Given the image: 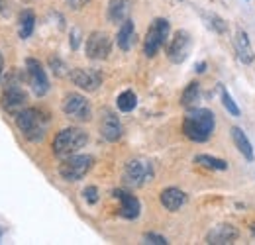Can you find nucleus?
<instances>
[{"instance_id":"obj_16","label":"nucleus","mask_w":255,"mask_h":245,"mask_svg":"<svg viewBox=\"0 0 255 245\" xmlns=\"http://www.w3.org/2000/svg\"><path fill=\"white\" fill-rule=\"evenodd\" d=\"M159 200H161V204H163V208H167L169 212H177L179 208L185 206L187 194H185L181 188H177V186H169V188H165V190L161 192Z\"/></svg>"},{"instance_id":"obj_6","label":"nucleus","mask_w":255,"mask_h":245,"mask_svg":"<svg viewBox=\"0 0 255 245\" xmlns=\"http://www.w3.org/2000/svg\"><path fill=\"white\" fill-rule=\"evenodd\" d=\"M169 20L165 18H155L147 30V35H145V41H143V53L147 57H155L157 51L167 43V37H169Z\"/></svg>"},{"instance_id":"obj_18","label":"nucleus","mask_w":255,"mask_h":245,"mask_svg":"<svg viewBox=\"0 0 255 245\" xmlns=\"http://www.w3.org/2000/svg\"><path fill=\"white\" fill-rule=\"evenodd\" d=\"M236 51H238V57H240L242 63H246V65L254 63L255 59L254 47H252L250 35L244 30H238V33H236Z\"/></svg>"},{"instance_id":"obj_17","label":"nucleus","mask_w":255,"mask_h":245,"mask_svg":"<svg viewBox=\"0 0 255 245\" xmlns=\"http://www.w3.org/2000/svg\"><path fill=\"white\" fill-rule=\"evenodd\" d=\"M129 10H131V0H110L106 14L112 24H122L124 20H128Z\"/></svg>"},{"instance_id":"obj_22","label":"nucleus","mask_w":255,"mask_h":245,"mask_svg":"<svg viewBox=\"0 0 255 245\" xmlns=\"http://www.w3.org/2000/svg\"><path fill=\"white\" fill-rule=\"evenodd\" d=\"M33 28H35V14L32 10H24L20 14V37L28 39L33 33Z\"/></svg>"},{"instance_id":"obj_21","label":"nucleus","mask_w":255,"mask_h":245,"mask_svg":"<svg viewBox=\"0 0 255 245\" xmlns=\"http://www.w3.org/2000/svg\"><path fill=\"white\" fill-rule=\"evenodd\" d=\"M198 102H200V85L196 81H192V83L187 85V89L183 91L181 106L187 108V110H194V108H198Z\"/></svg>"},{"instance_id":"obj_34","label":"nucleus","mask_w":255,"mask_h":245,"mask_svg":"<svg viewBox=\"0 0 255 245\" xmlns=\"http://www.w3.org/2000/svg\"><path fill=\"white\" fill-rule=\"evenodd\" d=\"M2 69H4V59H2V53H0V75H2Z\"/></svg>"},{"instance_id":"obj_5","label":"nucleus","mask_w":255,"mask_h":245,"mask_svg":"<svg viewBox=\"0 0 255 245\" xmlns=\"http://www.w3.org/2000/svg\"><path fill=\"white\" fill-rule=\"evenodd\" d=\"M93 163H95V159L91 155H69L59 165V175L65 181H71V183L81 181L93 169Z\"/></svg>"},{"instance_id":"obj_27","label":"nucleus","mask_w":255,"mask_h":245,"mask_svg":"<svg viewBox=\"0 0 255 245\" xmlns=\"http://www.w3.org/2000/svg\"><path fill=\"white\" fill-rule=\"evenodd\" d=\"M47 63H49V69L53 71V75H55V77H67V75H69L67 65H65L59 57H55V55H53V57H49V61Z\"/></svg>"},{"instance_id":"obj_15","label":"nucleus","mask_w":255,"mask_h":245,"mask_svg":"<svg viewBox=\"0 0 255 245\" xmlns=\"http://www.w3.org/2000/svg\"><path fill=\"white\" fill-rule=\"evenodd\" d=\"M240 232L232 226V224H220L216 226L208 236H206V244L210 245H228V244H234L238 240Z\"/></svg>"},{"instance_id":"obj_13","label":"nucleus","mask_w":255,"mask_h":245,"mask_svg":"<svg viewBox=\"0 0 255 245\" xmlns=\"http://www.w3.org/2000/svg\"><path fill=\"white\" fill-rule=\"evenodd\" d=\"M112 194H114V198L120 200V216H122V218H126V220H135V218L139 216L141 204H139V200H137L133 194H129L126 190H120V188H116Z\"/></svg>"},{"instance_id":"obj_2","label":"nucleus","mask_w":255,"mask_h":245,"mask_svg":"<svg viewBox=\"0 0 255 245\" xmlns=\"http://www.w3.org/2000/svg\"><path fill=\"white\" fill-rule=\"evenodd\" d=\"M89 143V133L81 127H65L53 139V153L59 159L75 155Z\"/></svg>"},{"instance_id":"obj_9","label":"nucleus","mask_w":255,"mask_h":245,"mask_svg":"<svg viewBox=\"0 0 255 245\" xmlns=\"http://www.w3.org/2000/svg\"><path fill=\"white\" fill-rule=\"evenodd\" d=\"M110 49H112V41H110V35L106 31H93L87 37L85 51H87L89 59L102 61V59H106L110 55Z\"/></svg>"},{"instance_id":"obj_7","label":"nucleus","mask_w":255,"mask_h":245,"mask_svg":"<svg viewBox=\"0 0 255 245\" xmlns=\"http://www.w3.org/2000/svg\"><path fill=\"white\" fill-rule=\"evenodd\" d=\"M153 179V167L149 161L143 159H129L124 167V183L131 188L143 186Z\"/></svg>"},{"instance_id":"obj_14","label":"nucleus","mask_w":255,"mask_h":245,"mask_svg":"<svg viewBox=\"0 0 255 245\" xmlns=\"http://www.w3.org/2000/svg\"><path fill=\"white\" fill-rule=\"evenodd\" d=\"M100 133L106 141H112V143L122 137V123L112 110H104V116L100 122Z\"/></svg>"},{"instance_id":"obj_19","label":"nucleus","mask_w":255,"mask_h":245,"mask_svg":"<svg viewBox=\"0 0 255 245\" xmlns=\"http://www.w3.org/2000/svg\"><path fill=\"white\" fill-rule=\"evenodd\" d=\"M232 139H234V145L238 147V151L244 155L248 161H254V147H252V141L248 139L246 131H242V127L234 125L232 127Z\"/></svg>"},{"instance_id":"obj_30","label":"nucleus","mask_w":255,"mask_h":245,"mask_svg":"<svg viewBox=\"0 0 255 245\" xmlns=\"http://www.w3.org/2000/svg\"><path fill=\"white\" fill-rule=\"evenodd\" d=\"M10 10H12V2L10 0H0V14L10 16Z\"/></svg>"},{"instance_id":"obj_31","label":"nucleus","mask_w":255,"mask_h":245,"mask_svg":"<svg viewBox=\"0 0 255 245\" xmlns=\"http://www.w3.org/2000/svg\"><path fill=\"white\" fill-rule=\"evenodd\" d=\"M67 4H69V8H73V10H81L83 6L89 4V0H67Z\"/></svg>"},{"instance_id":"obj_11","label":"nucleus","mask_w":255,"mask_h":245,"mask_svg":"<svg viewBox=\"0 0 255 245\" xmlns=\"http://www.w3.org/2000/svg\"><path fill=\"white\" fill-rule=\"evenodd\" d=\"M26 75H28V83L32 87V91L35 96H45L49 91V81L45 75V69L41 67V63L37 59H26Z\"/></svg>"},{"instance_id":"obj_12","label":"nucleus","mask_w":255,"mask_h":245,"mask_svg":"<svg viewBox=\"0 0 255 245\" xmlns=\"http://www.w3.org/2000/svg\"><path fill=\"white\" fill-rule=\"evenodd\" d=\"M69 77H71V81L79 89H83V91L87 92H95L100 87V83H102V75L96 69H83V67H79V69H73L69 73Z\"/></svg>"},{"instance_id":"obj_23","label":"nucleus","mask_w":255,"mask_h":245,"mask_svg":"<svg viewBox=\"0 0 255 245\" xmlns=\"http://www.w3.org/2000/svg\"><path fill=\"white\" fill-rule=\"evenodd\" d=\"M194 161L206 169H212V171H226L228 169V163L224 159H218V157H210V155H196Z\"/></svg>"},{"instance_id":"obj_1","label":"nucleus","mask_w":255,"mask_h":245,"mask_svg":"<svg viewBox=\"0 0 255 245\" xmlns=\"http://www.w3.org/2000/svg\"><path fill=\"white\" fill-rule=\"evenodd\" d=\"M214 125H216L214 114L208 108H194V110H189V114L183 120V133L191 141L202 143L210 139Z\"/></svg>"},{"instance_id":"obj_8","label":"nucleus","mask_w":255,"mask_h":245,"mask_svg":"<svg viewBox=\"0 0 255 245\" xmlns=\"http://www.w3.org/2000/svg\"><path fill=\"white\" fill-rule=\"evenodd\" d=\"M61 108H63L65 116L75 122H89L93 116V108H91L89 100L79 92H69L63 98Z\"/></svg>"},{"instance_id":"obj_20","label":"nucleus","mask_w":255,"mask_h":245,"mask_svg":"<svg viewBox=\"0 0 255 245\" xmlns=\"http://www.w3.org/2000/svg\"><path fill=\"white\" fill-rule=\"evenodd\" d=\"M133 37H135V30H133V22L128 18L120 24V30H118V35H116V43L122 51H128L131 49V43H133Z\"/></svg>"},{"instance_id":"obj_4","label":"nucleus","mask_w":255,"mask_h":245,"mask_svg":"<svg viewBox=\"0 0 255 245\" xmlns=\"http://www.w3.org/2000/svg\"><path fill=\"white\" fill-rule=\"evenodd\" d=\"M2 106L12 116H18L28 106V94L20 87V81L14 79V75H10L6 79L4 92H2Z\"/></svg>"},{"instance_id":"obj_10","label":"nucleus","mask_w":255,"mask_h":245,"mask_svg":"<svg viewBox=\"0 0 255 245\" xmlns=\"http://www.w3.org/2000/svg\"><path fill=\"white\" fill-rule=\"evenodd\" d=\"M191 47H192V39H191V35H189V31H185V30L175 31V35H173V39H171V43H169V47H167V57H169V61L175 63V65L183 63L189 57Z\"/></svg>"},{"instance_id":"obj_36","label":"nucleus","mask_w":255,"mask_h":245,"mask_svg":"<svg viewBox=\"0 0 255 245\" xmlns=\"http://www.w3.org/2000/svg\"><path fill=\"white\" fill-rule=\"evenodd\" d=\"M0 236H2V228H0Z\"/></svg>"},{"instance_id":"obj_26","label":"nucleus","mask_w":255,"mask_h":245,"mask_svg":"<svg viewBox=\"0 0 255 245\" xmlns=\"http://www.w3.org/2000/svg\"><path fill=\"white\" fill-rule=\"evenodd\" d=\"M220 92H222V104H224V108L232 114V116H240V108H238V104L234 102V98L230 96V92L226 91L224 87H220Z\"/></svg>"},{"instance_id":"obj_3","label":"nucleus","mask_w":255,"mask_h":245,"mask_svg":"<svg viewBox=\"0 0 255 245\" xmlns=\"http://www.w3.org/2000/svg\"><path fill=\"white\" fill-rule=\"evenodd\" d=\"M16 125L18 129L24 133V137L28 141H41L45 137V125L47 118L43 116V112H39L37 108H24L18 116H16Z\"/></svg>"},{"instance_id":"obj_25","label":"nucleus","mask_w":255,"mask_h":245,"mask_svg":"<svg viewBox=\"0 0 255 245\" xmlns=\"http://www.w3.org/2000/svg\"><path fill=\"white\" fill-rule=\"evenodd\" d=\"M202 16L208 20V26L214 31H218V33H226V31H228V24L224 22L220 16H216V14H206V12H202Z\"/></svg>"},{"instance_id":"obj_35","label":"nucleus","mask_w":255,"mask_h":245,"mask_svg":"<svg viewBox=\"0 0 255 245\" xmlns=\"http://www.w3.org/2000/svg\"><path fill=\"white\" fill-rule=\"evenodd\" d=\"M250 230H252V234L255 236V224H252V226H250Z\"/></svg>"},{"instance_id":"obj_32","label":"nucleus","mask_w":255,"mask_h":245,"mask_svg":"<svg viewBox=\"0 0 255 245\" xmlns=\"http://www.w3.org/2000/svg\"><path fill=\"white\" fill-rule=\"evenodd\" d=\"M71 47L73 49L79 47V30H73V33H71Z\"/></svg>"},{"instance_id":"obj_33","label":"nucleus","mask_w":255,"mask_h":245,"mask_svg":"<svg viewBox=\"0 0 255 245\" xmlns=\"http://www.w3.org/2000/svg\"><path fill=\"white\" fill-rule=\"evenodd\" d=\"M194 71H196V73H204V71H206V63H198Z\"/></svg>"},{"instance_id":"obj_24","label":"nucleus","mask_w":255,"mask_h":245,"mask_svg":"<svg viewBox=\"0 0 255 245\" xmlns=\"http://www.w3.org/2000/svg\"><path fill=\"white\" fill-rule=\"evenodd\" d=\"M116 106H118L120 112H131V110L137 106V96H135V92L124 91L116 98Z\"/></svg>"},{"instance_id":"obj_28","label":"nucleus","mask_w":255,"mask_h":245,"mask_svg":"<svg viewBox=\"0 0 255 245\" xmlns=\"http://www.w3.org/2000/svg\"><path fill=\"white\" fill-rule=\"evenodd\" d=\"M83 198L89 202V204H96L98 202V188L96 186H87L83 190Z\"/></svg>"},{"instance_id":"obj_29","label":"nucleus","mask_w":255,"mask_h":245,"mask_svg":"<svg viewBox=\"0 0 255 245\" xmlns=\"http://www.w3.org/2000/svg\"><path fill=\"white\" fill-rule=\"evenodd\" d=\"M145 244H153V245H167L169 242L163 238V236H157V234H145L143 236Z\"/></svg>"}]
</instances>
